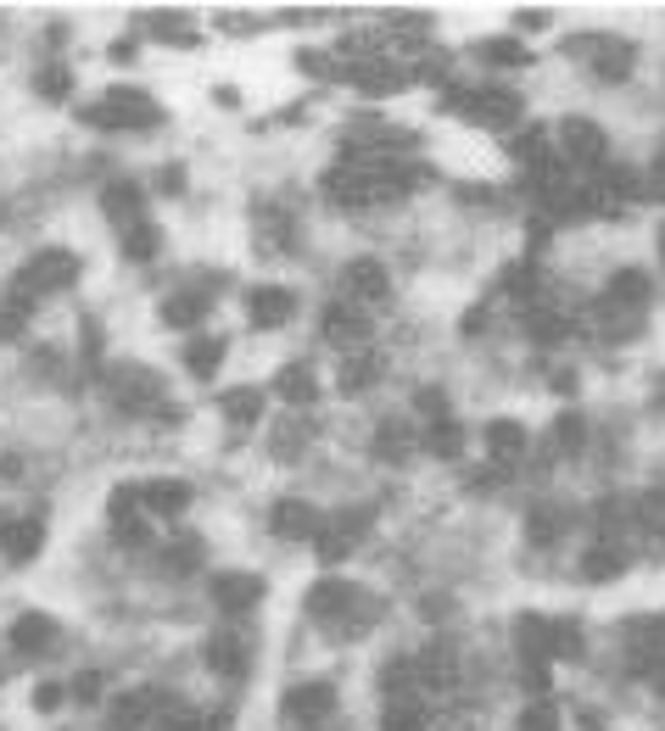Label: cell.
Here are the masks:
<instances>
[{"mask_svg":"<svg viewBox=\"0 0 665 731\" xmlns=\"http://www.w3.org/2000/svg\"><path fill=\"white\" fill-rule=\"evenodd\" d=\"M29 319H34V302L23 297V291H0V346H12V341H23L29 335Z\"/></svg>","mask_w":665,"mask_h":731,"instance_id":"obj_27","label":"cell"},{"mask_svg":"<svg viewBox=\"0 0 665 731\" xmlns=\"http://www.w3.org/2000/svg\"><path fill=\"white\" fill-rule=\"evenodd\" d=\"M202 319H207V297L202 291H169L157 302V324L174 330V335H196Z\"/></svg>","mask_w":665,"mask_h":731,"instance_id":"obj_20","label":"cell"},{"mask_svg":"<svg viewBox=\"0 0 665 731\" xmlns=\"http://www.w3.org/2000/svg\"><path fill=\"white\" fill-rule=\"evenodd\" d=\"M588 419H581L576 408H565V413H554L548 419V452L554 459H581V452H588Z\"/></svg>","mask_w":665,"mask_h":731,"instance_id":"obj_24","label":"cell"},{"mask_svg":"<svg viewBox=\"0 0 665 731\" xmlns=\"http://www.w3.org/2000/svg\"><path fill=\"white\" fill-rule=\"evenodd\" d=\"M101 218H107L118 235L135 229V224H146V218H151L146 185H135V179H107V185H101Z\"/></svg>","mask_w":665,"mask_h":731,"instance_id":"obj_14","label":"cell"},{"mask_svg":"<svg viewBox=\"0 0 665 731\" xmlns=\"http://www.w3.org/2000/svg\"><path fill=\"white\" fill-rule=\"evenodd\" d=\"M264 598H269V581H264L258 570H218V576L207 581V603H213L218 614H253Z\"/></svg>","mask_w":665,"mask_h":731,"instance_id":"obj_7","label":"cell"},{"mask_svg":"<svg viewBox=\"0 0 665 731\" xmlns=\"http://www.w3.org/2000/svg\"><path fill=\"white\" fill-rule=\"evenodd\" d=\"M275 397L286 408H313L324 397V386H319V375L308 369V363H280L275 369Z\"/></svg>","mask_w":665,"mask_h":731,"instance_id":"obj_22","label":"cell"},{"mask_svg":"<svg viewBox=\"0 0 665 731\" xmlns=\"http://www.w3.org/2000/svg\"><path fill=\"white\" fill-rule=\"evenodd\" d=\"M45 553V514H0V559L34 565Z\"/></svg>","mask_w":665,"mask_h":731,"instance_id":"obj_12","label":"cell"},{"mask_svg":"<svg viewBox=\"0 0 665 731\" xmlns=\"http://www.w3.org/2000/svg\"><path fill=\"white\" fill-rule=\"evenodd\" d=\"M90 129H112V135H146L162 123V107L146 84H107L101 96L78 112Z\"/></svg>","mask_w":665,"mask_h":731,"instance_id":"obj_1","label":"cell"},{"mask_svg":"<svg viewBox=\"0 0 665 731\" xmlns=\"http://www.w3.org/2000/svg\"><path fill=\"white\" fill-rule=\"evenodd\" d=\"M29 89H34L45 107H67V101H73V89H78V78H73L67 62H45V67H34Z\"/></svg>","mask_w":665,"mask_h":731,"instance_id":"obj_25","label":"cell"},{"mask_svg":"<svg viewBox=\"0 0 665 731\" xmlns=\"http://www.w3.org/2000/svg\"><path fill=\"white\" fill-rule=\"evenodd\" d=\"M202 670L218 676V681H246L253 676V643H246V631H213L202 636Z\"/></svg>","mask_w":665,"mask_h":731,"instance_id":"obj_5","label":"cell"},{"mask_svg":"<svg viewBox=\"0 0 665 731\" xmlns=\"http://www.w3.org/2000/svg\"><path fill=\"white\" fill-rule=\"evenodd\" d=\"M240 313H246V324H253L258 335H275V330H286L297 319V291L291 286H246Z\"/></svg>","mask_w":665,"mask_h":731,"instance_id":"obj_8","label":"cell"},{"mask_svg":"<svg viewBox=\"0 0 665 731\" xmlns=\"http://www.w3.org/2000/svg\"><path fill=\"white\" fill-rule=\"evenodd\" d=\"M654 251H659V268H665V224L654 229Z\"/></svg>","mask_w":665,"mask_h":731,"instance_id":"obj_34","label":"cell"},{"mask_svg":"<svg viewBox=\"0 0 665 731\" xmlns=\"http://www.w3.org/2000/svg\"><path fill=\"white\" fill-rule=\"evenodd\" d=\"M319 525H324V508L308 503V497H280V503L269 508V530H275L280 541H313Z\"/></svg>","mask_w":665,"mask_h":731,"instance_id":"obj_17","label":"cell"},{"mask_svg":"<svg viewBox=\"0 0 665 731\" xmlns=\"http://www.w3.org/2000/svg\"><path fill=\"white\" fill-rule=\"evenodd\" d=\"M515 731H565V709L554 698H526L515 709Z\"/></svg>","mask_w":665,"mask_h":731,"instance_id":"obj_29","label":"cell"},{"mask_svg":"<svg viewBox=\"0 0 665 731\" xmlns=\"http://www.w3.org/2000/svg\"><path fill=\"white\" fill-rule=\"evenodd\" d=\"M380 731H426L431 725V709L426 698H403V703H380Z\"/></svg>","mask_w":665,"mask_h":731,"instance_id":"obj_28","label":"cell"},{"mask_svg":"<svg viewBox=\"0 0 665 731\" xmlns=\"http://www.w3.org/2000/svg\"><path fill=\"white\" fill-rule=\"evenodd\" d=\"M392 297V268L375 257V251H364V257H353L347 268H342V302H353V308H380Z\"/></svg>","mask_w":665,"mask_h":731,"instance_id":"obj_6","label":"cell"},{"mask_svg":"<svg viewBox=\"0 0 665 731\" xmlns=\"http://www.w3.org/2000/svg\"><path fill=\"white\" fill-rule=\"evenodd\" d=\"M470 56H475V62H486L492 73H526V67H532V51H526V40H521V34H492V40H475V45H470Z\"/></svg>","mask_w":665,"mask_h":731,"instance_id":"obj_21","label":"cell"},{"mask_svg":"<svg viewBox=\"0 0 665 731\" xmlns=\"http://www.w3.org/2000/svg\"><path fill=\"white\" fill-rule=\"evenodd\" d=\"M570 525H576V508L570 503H532L526 508V519H521V536L532 541V547H543V553H548V547H559L565 536H570Z\"/></svg>","mask_w":665,"mask_h":731,"instance_id":"obj_15","label":"cell"},{"mask_svg":"<svg viewBox=\"0 0 665 731\" xmlns=\"http://www.w3.org/2000/svg\"><path fill=\"white\" fill-rule=\"evenodd\" d=\"M78 280V251L73 246H40L23 257V268L12 273V291H23L29 302L40 297H56V291H73Z\"/></svg>","mask_w":665,"mask_h":731,"instance_id":"obj_2","label":"cell"},{"mask_svg":"<svg viewBox=\"0 0 665 731\" xmlns=\"http://www.w3.org/2000/svg\"><path fill=\"white\" fill-rule=\"evenodd\" d=\"M375 459L386 470H408L414 459H420V424L414 419H380L375 424Z\"/></svg>","mask_w":665,"mask_h":731,"instance_id":"obj_16","label":"cell"},{"mask_svg":"<svg viewBox=\"0 0 665 731\" xmlns=\"http://www.w3.org/2000/svg\"><path fill=\"white\" fill-rule=\"evenodd\" d=\"M162 246H169V235H162V224H157V218H146V224H135V229H124V235H118L124 262H157V257H162Z\"/></svg>","mask_w":665,"mask_h":731,"instance_id":"obj_26","label":"cell"},{"mask_svg":"<svg viewBox=\"0 0 665 731\" xmlns=\"http://www.w3.org/2000/svg\"><path fill=\"white\" fill-rule=\"evenodd\" d=\"M464 452H470V424L459 413L420 424V459H431V464H464Z\"/></svg>","mask_w":665,"mask_h":731,"instance_id":"obj_13","label":"cell"},{"mask_svg":"<svg viewBox=\"0 0 665 731\" xmlns=\"http://www.w3.org/2000/svg\"><path fill=\"white\" fill-rule=\"evenodd\" d=\"M101 692H107V676L101 670H78L67 681V703H101Z\"/></svg>","mask_w":665,"mask_h":731,"instance_id":"obj_30","label":"cell"},{"mask_svg":"<svg viewBox=\"0 0 665 731\" xmlns=\"http://www.w3.org/2000/svg\"><path fill=\"white\" fill-rule=\"evenodd\" d=\"M632 570V559H626V547L615 541V536H599L588 553H581V565H576V576L588 581V587H610V581H621Z\"/></svg>","mask_w":665,"mask_h":731,"instance_id":"obj_18","label":"cell"},{"mask_svg":"<svg viewBox=\"0 0 665 731\" xmlns=\"http://www.w3.org/2000/svg\"><path fill=\"white\" fill-rule=\"evenodd\" d=\"M554 23H559V12H537V7L510 12V34H543V29H554Z\"/></svg>","mask_w":665,"mask_h":731,"instance_id":"obj_32","label":"cell"},{"mask_svg":"<svg viewBox=\"0 0 665 731\" xmlns=\"http://www.w3.org/2000/svg\"><path fill=\"white\" fill-rule=\"evenodd\" d=\"M481 447H486V464L510 475V470L526 459L532 430H526V419H510V413H504V419H486V424H481Z\"/></svg>","mask_w":665,"mask_h":731,"instance_id":"obj_11","label":"cell"},{"mask_svg":"<svg viewBox=\"0 0 665 731\" xmlns=\"http://www.w3.org/2000/svg\"><path fill=\"white\" fill-rule=\"evenodd\" d=\"M196 508V486L191 481H180V475H151V481H140V514L157 525V519H185Z\"/></svg>","mask_w":665,"mask_h":731,"instance_id":"obj_10","label":"cell"},{"mask_svg":"<svg viewBox=\"0 0 665 731\" xmlns=\"http://www.w3.org/2000/svg\"><path fill=\"white\" fill-rule=\"evenodd\" d=\"M336 709H342L336 681H297V687H286V698H280V720H286L291 731H319Z\"/></svg>","mask_w":665,"mask_h":731,"instance_id":"obj_4","label":"cell"},{"mask_svg":"<svg viewBox=\"0 0 665 731\" xmlns=\"http://www.w3.org/2000/svg\"><path fill=\"white\" fill-rule=\"evenodd\" d=\"M554 151H559L565 168L599 173V168L610 162V135H604V123L588 118V112H565V118L554 123Z\"/></svg>","mask_w":665,"mask_h":731,"instance_id":"obj_3","label":"cell"},{"mask_svg":"<svg viewBox=\"0 0 665 731\" xmlns=\"http://www.w3.org/2000/svg\"><path fill=\"white\" fill-rule=\"evenodd\" d=\"M224 357H229V341L224 335H213V330H196V335H185V375L191 380H218V369H224Z\"/></svg>","mask_w":665,"mask_h":731,"instance_id":"obj_19","label":"cell"},{"mask_svg":"<svg viewBox=\"0 0 665 731\" xmlns=\"http://www.w3.org/2000/svg\"><path fill=\"white\" fill-rule=\"evenodd\" d=\"M56 643H62V620L45 614V609H23V614H12V625H7V648H12L18 659H45Z\"/></svg>","mask_w":665,"mask_h":731,"instance_id":"obj_9","label":"cell"},{"mask_svg":"<svg viewBox=\"0 0 665 731\" xmlns=\"http://www.w3.org/2000/svg\"><path fill=\"white\" fill-rule=\"evenodd\" d=\"M185 185H191V173H185V162H180V157L157 168V196H169V202H180V196H185Z\"/></svg>","mask_w":665,"mask_h":731,"instance_id":"obj_31","label":"cell"},{"mask_svg":"<svg viewBox=\"0 0 665 731\" xmlns=\"http://www.w3.org/2000/svg\"><path fill=\"white\" fill-rule=\"evenodd\" d=\"M218 419H224L229 430H258V424H264V391H258V386H229V391L218 397Z\"/></svg>","mask_w":665,"mask_h":731,"instance_id":"obj_23","label":"cell"},{"mask_svg":"<svg viewBox=\"0 0 665 731\" xmlns=\"http://www.w3.org/2000/svg\"><path fill=\"white\" fill-rule=\"evenodd\" d=\"M62 703H67V687H62V681H40V687H34V709H40V714H56Z\"/></svg>","mask_w":665,"mask_h":731,"instance_id":"obj_33","label":"cell"}]
</instances>
